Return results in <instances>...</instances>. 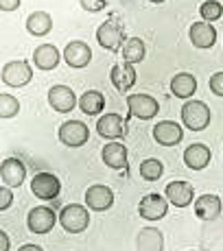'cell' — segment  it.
<instances>
[{"label": "cell", "mask_w": 223, "mask_h": 251, "mask_svg": "<svg viewBox=\"0 0 223 251\" xmlns=\"http://www.w3.org/2000/svg\"><path fill=\"white\" fill-rule=\"evenodd\" d=\"M179 116H182V125L191 131H203L212 120L210 107L203 100H186L184 107L179 109Z\"/></svg>", "instance_id": "cell-1"}, {"label": "cell", "mask_w": 223, "mask_h": 251, "mask_svg": "<svg viewBox=\"0 0 223 251\" xmlns=\"http://www.w3.org/2000/svg\"><path fill=\"white\" fill-rule=\"evenodd\" d=\"M59 225L64 227L68 234H81L88 229L90 225V207L70 203L59 212Z\"/></svg>", "instance_id": "cell-2"}, {"label": "cell", "mask_w": 223, "mask_h": 251, "mask_svg": "<svg viewBox=\"0 0 223 251\" xmlns=\"http://www.w3.org/2000/svg\"><path fill=\"white\" fill-rule=\"evenodd\" d=\"M57 138H59V142L64 144V147L79 149L88 142L90 129H88V125H84L81 120H66L59 127V131H57Z\"/></svg>", "instance_id": "cell-3"}, {"label": "cell", "mask_w": 223, "mask_h": 251, "mask_svg": "<svg viewBox=\"0 0 223 251\" xmlns=\"http://www.w3.org/2000/svg\"><path fill=\"white\" fill-rule=\"evenodd\" d=\"M31 79L33 70L24 59L9 61V64L2 66V83L9 85V88H22V85L31 83Z\"/></svg>", "instance_id": "cell-4"}, {"label": "cell", "mask_w": 223, "mask_h": 251, "mask_svg": "<svg viewBox=\"0 0 223 251\" xmlns=\"http://www.w3.org/2000/svg\"><path fill=\"white\" fill-rule=\"evenodd\" d=\"M96 42L105 48V50H118L120 46L125 44V28L120 22L116 20H108L99 26L96 31Z\"/></svg>", "instance_id": "cell-5"}, {"label": "cell", "mask_w": 223, "mask_h": 251, "mask_svg": "<svg viewBox=\"0 0 223 251\" xmlns=\"http://www.w3.org/2000/svg\"><path fill=\"white\" fill-rule=\"evenodd\" d=\"M127 107L134 118L151 120L160 112V103L151 94H127Z\"/></svg>", "instance_id": "cell-6"}, {"label": "cell", "mask_w": 223, "mask_h": 251, "mask_svg": "<svg viewBox=\"0 0 223 251\" xmlns=\"http://www.w3.org/2000/svg\"><path fill=\"white\" fill-rule=\"evenodd\" d=\"M31 192L37 197V199L53 201L59 197L61 181L57 179V175H53V173H37L31 181Z\"/></svg>", "instance_id": "cell-7"}, {"label": "cell", "mask_w": 223, "mask_h": 251, "mask_svg": "<svg viewBox=\"0 0 223 251\" xmlns=\"http://www.w3.org/2000/svg\"><path fill=\"white\" fill-rule=\"evenodd\" d=\"M57 223V214L46 205H37L28 212L27 216V227L31 234H48Z\"/></svg>", "instance_id": "cell-8"}, {"label": "cell", "mask_w": 223, "mask_h": 251, "mask_svg": "<svg viewBox=\"0 0 223 251\" xmlns=\"http://www.w3.org/2000/svg\"><path fill=\"white\" fill-rule=\"evenodd\" d=\"M168 210V199L158 192H151V195L142 197V201L138 203V214L147 221H160L167 216Z\"/></svg>", "instance_id": "cell-9"}, {"label": "cell", "mask_w": 223, "mask_h": 251, "mask_svg": "<svg viewBox=\"0 0 223 251\" xmlns=\"http://www.w3.org/2000/svg\"><path fill=\"white\" fill-rule=\"evenodd\" d=\"M48 105L57 114H68L75 109V105H79V99H77L75 92L68 88V85H53L48 90Z\"/></svg>", "instance_id": "cell-10"}, {"label": "cell", "mask_w": 223, "mask_h": 251, "mask_svg": "<svg viewBox=\"0 0 223 251\" xmlns=\"http://www.w3.org/2000/svg\"><path fill=\"white\" fill-rule=\"evenodd\" d=\"M184 138V127L175 120H162L153 127V140L160 147H177Z\"/></svg>", "instance_id": "cell-11"}, {"label": "cell", "mask_w": 223, "mask_h": 251, "mask_svg": "<svg viewBox=\"0 0 223 251\" xmlns=\"http://www.w3.org/2000/svg\"><path fill=\"white\" fill-rule=\"evenodd\" d=\"M27 179V166L16 160V157H7L0 164V181L7 188H20Z\"/></svg>", "instance_id": "cell-12"}, {"label": "cell", "mask_w": 223, "mask_h": 251, "mask_svg": "<svg viewBox=\"0 0 223 251\" xmlns=\"http://www.w3.org/2000/svg\"><path fill=\"white\" fill-rule=\"evenodd\" d=\"M96 133L105 140H120L125 138V120L120 114H103L96 120Z\"/></svg>", "instance_id": "cell-13"}, {"label": "cell", "mask_w": 223, "mask_h": 251, "mask_svg": "<svg viewBox=\"0 0 223 251\" xmlns=\"http://www.w3.org/2000/svg\"><path fill=\"white\" fill-rule=\"evenodd\" d=\"M85 205L92 212H105L114 205V192L103 183H94L85 190Z\"/></svg>", "instance_id": "cell-14"}, {"label": "cell", "mask_w": 223, "mask_h": 251, "mask_svg": "<svg viewBox=\"0 0 223 251\" xmlns=\"http://www.w3.org/2000/svg\"><path fill=\"white\" fill-rule=\"evenodd\" d=\"M164 197L175 207H188L195 199V188L188 181H171L164 190Z\"/></svg>", "instance_id": "cell-15"}, {"label": "cell", "mask_w": 223, "mask_h": 251, "mask_svg": "<svg viewBox=\"0 0 223 251\" xmlns=\"http://www.w3.org/2000/svg\"><path fill=\"white\" fill-rule=\"evenodd\" d=\"M64 61L70 68H85L92 61V48L81 40L70 42V44L64 48Z\"/></svg>", "instance_id": "cell-16"}, {"label": "cell", "mask_w": 223, "mask_h": 251, "mask_svg": "<svg viewBox=\"0 0 223 251\" xmlns=\"http://www.w3.org/2000/svg\"><path fill=\"white\" fill-rule=\"evenodd\" d=\"M110 79H112V83H114L116 90L123 92V94H127V92L136 85V70H134L132 64H127V61H120V64L112 66Z\"/></svg>", "instance_id": "cell-17"}, {"label": "cell", "mask_w": 223, "mask_h": 251, "mask_svg": "<svg viewBox=\"0 0 223 251\" xmlns=\"http://www.w3.org/2000/svg\"><path fill=\"white\" fill-rule=\"evenodd\" d=\"M188 37H191L193 46L195 48H212L217 42V28L212 26L210 22H195L191 26V31H188Z\"/></svg>", "instance_id": "cell-18"}, {"label": "cell", "mask_w": 223, "mask_h": 251, "mask_svg": "<svg viewBox=\"0 0 223 251\" xmlns=\"http://www.w3.org/2000/svg\"><path fill=\"white\" fill-rule=\"evenodd\" d=\"M212 160V151L201 142H195L191 147H186L184 151V164H186L191 171H203V168L210 164Z\"/></svg>", "instance_id": "cell-19"}, {"label": "cell", "mask_w": 223, "mask_h": 251, "mask_svg": "<svg viewBox=\"0 0 223 251\" xmlns=\"http://www.w3.org/2000/svg\"><path fill=\"white\" fill-rule=\"evenodd\" d=\"M101 157L108 168H114V171L127 168V147L120 142H108L101 151Z\"/></svg>", "instance_id": "cell-20"}, {"label": "cell", "mask_w": 223, "mask_h": 251, "mask_svg": "<svg viewBox=\"0 0 223 251\" xmlns=\"http://www.w3.org/2000/svg\"><path fill=\"white\" fill-rule=\"evenodd\" d=\"M59 61H61V52L53 44H42L33 52V64H35V68H40L44 72L55 70L57 66H59Z\"/></svg>", "instance_id": "cell-21"}, {"label": "cell", "mask_w": 223, "mask_h": 251, "mask_svg": "<svg viewBox=\"0 0 223 251\" xmlns=\"http://www.w3.org/2000/svg\"><path fill=\"white\" fill-rule=\"evenodd\" d=\"M221 199L217 195H201L195 201V216L201 221H215L217 216H221Z\"/></svg>", "instance_id": "cell-22"}, {"label": "cell", "mask_w": 223, "mask_h": 251, "mask_svg": "<svg viewBox=\"0 0 223 251\" xmlns=\"http://www.w3.org/2000/svg\"><path fill=\"white\" fill-rule=\"evenodd\" d=\"M136 249L138 251H164V236L156 227H144L140 229L138 238H136Z\"/></svg>", "instance_id": "cell-23"}, {"label": "cell", "mask_w": 223, "mask_h": 251, "mask_svg": "<svg viewBox=\"0 0 223 251\" xmlns=\"http://www.w3.org/2000/svg\"><path fill=\"white\" fill-rule=\"evenodd\" d=\"M171 92L177 99H191L197 92V79L191 72H177L171 81Z\"/></svg>", "instance_id": "cell-24"}, {"label": "cell", "mask_w": 223, "mask_h": 251, "mask_svg": "<svg viewBox=\"0 0 223 251\" xmlns=\"http://www.w3.org/2000/svg\"><path fill=\"white\" fill-rule=\"evenodd\" d=\"M79 109L85 116H99L105 109V96L99 90H88L79 96Z\"/></svg>", "instance_id": "cell-25"}, {"label": "cell", "mask_w": 223, "mask_h": 251, "mask_svg": "<svg viewBox=\"0 0 223 251\" xmlns=\"http://www.w3.org/2000/svg\"><path fill=\"white\" fill-rule=\"evenodd\" d=\"M53 28V18L46 11H33L27 18V31L35 37H44Z\"/></svg>", "instance_id": "cell-26"}, {"label": "cell", "mask_w": 223, "mask_h": 251, "mask_svg": "<svg viewBox=\"0 0 223 251\" xmlns=\"http://www.w3.org/2000/svg\"><path fill=\"white\" fill-rule=\"evenodd\" d=\"M144 55H147V48L140 37H129L123 44V61H127V64H140V61H144Z\"/></svg>", "instance_id": "cell-27"}, {"label": "cell", "mask_w": 223, "mask_h": 251, "mask_svg": "<svg viewBox=\"0 0 223 251\" xmlns=\"http://www.w3.org/2000/svg\"><path fill=\"white\" fill-rule=\"evenodd\" d=\"M164 173V164L156 160V157H149L140 164V175H142L144 181H158Z\"/></svg>", "instance_id": "cell-28"}, {"label": "cell", "mask_w": 223, "mask_h": 251, "mask_svg": "<svg viewBox=\"0 0 223 251\" xmlns=\"http://www.w3.org/2000/svg\"><path fill=\"white\" fill-rule=\"evenodd\" d=\"M199 13H201L203 22H217L223 16V7L219 0H206L199 7Z\"/></svg>", "instance_id": "cell-29"}, {"label": "cell", "mask_w": 223, "mask_h": 251, "mask_svg": "<svg viewBox=\"0 0 223 251\" xmlns=\"http://www.w3.org/2000/svg\"><path fill=\"white\" fill-rule=\"evenodd\" d=\"M20 112V100L11 94H2L0 96V116L2 118H13Z\"/></svg>", "instance_id": "cell-30"}, {"label": "cell", "mask_w": 223, "mask_h": 251, "mask_svg": "<svg viewBox=\"0 0 223 251\" xmlns=\"http://www.w3.org/2000/svg\"><path fill=\"white\" fill-rule=\"evenodd\" d=\"M79 2H81V7H84L85 11H90V13L103 11V9L108 7V2H105V0H79Z\"/></svg>", "instance_id": "cell-31"}, {"label": "cell", "mask_w": 223, "mask_h": 251, "mask_svg": "<svg viewBox=\"0 0 223 251\" xmlns=\"http://www.w3.org/2000/svg\"><path fill=\"white\" fill-rule=\"evenodd\" d=\"M13 203V195H11V188H7V186H2L0 188V212H4V210H9Z\"/></svg>", "instance_id": "cell-32"}, {"label": "cell", "mask_w": 223, "mask_h": 251, "mask_svg": "<svg viewBox=\"0 0 223 251\" xmlns=\"http://www.w3.org/2000/svg\"><path fill=\"white\" fill-rule=\"evenodd\" d=\"M210 90H212V94L223 99V72H215L210 76Z\"/></svg>", "instance_id": "cell-33"}, {"label": "cell", "mask_w": 223, "mask_h": 251, "mask_svg": "<svg viewBox=\"0 0 223 251\" xmlns=\"http://www.w3.org/2000/svg\"><path fill=\"white\" fill-rule=\"evenodd\" d=\"M22 0H0V9L2 11H16L18 7H20Z\"/></svg>", "instance_id": "cell-34"}, {"label": "cell", "mask_w": 223, "mask_h": 251, "mask_svg": "<svg viewBox=\"0 0 223 251\" xmlns=\"http://www.w3.org/2000/svg\"><path fill=\"white\" fill-rule=\"evenodd\" d=\"M11 247V243H9V236L4 234V231H0V251H9Z\"/></svg>", "instance_id": "cell-35"}, {"label": "cell", "mask_w": 223, "mask_h": 251, "mask_svg": "<svg viewBox=\"0 0 223 251\" xmlns=\"http://www.w3.org/2000/svg\"><path fill=\"white\" fill-rule=\"evenodd\" d=\"M18 251H44V249H42L40 245H33V243H28V245H22V247L18 249Z\"/></svg>", "instance_id": "cell-36"}, {"label": "cell", "mask_w": 223, "mask_h": 251, "mask_svg": "<svg viewBox=\"0 0 223 251\" xmlns=\"http://www.w3.org/2000/svg\"><path fill=\"white\" fill-rule=\"evenodd\" d=\"M149 2H164V0H149Z\"/></svg>", "instance_id": "cell-37"}]
</instances>
